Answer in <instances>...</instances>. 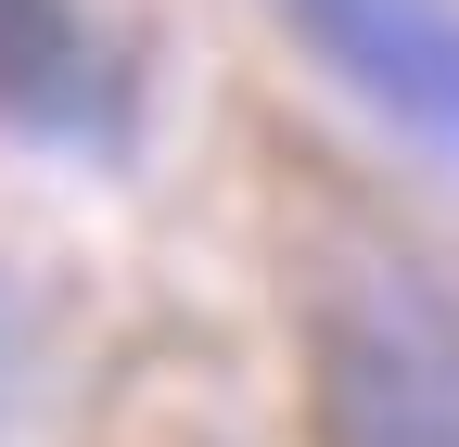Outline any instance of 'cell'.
<instances>
[{
    "label": "cell",
    "mask_w": 459,
    "mask_h": 447,
    "mask_svg": "<svg viewBox=\"0 0 459 447\" xmlns=\"http://www.w3.org/2000/svg\"><path fill=\"white\" fill-rule=\"evenodd\" d=\"M332 447H459V268H370L319 346Z\"/></svg>",
    "instance_id": "1"
},
{
    "label": "cell",
    "mask_w": 459,
    "mask_h": 447,
    "mask_svg": "<svg viewBox=\"0 0 459 447\" xmlns=\"http://www.w3.org/2000/svg\"><path fill=\"white\" fill-rule=\"evenodd\" d=\"M281 13L370 116H395L459 166V0H281Z\"/></svg>",
    "instance_id": "2"
},
{
    "label": "cell",
    "mask_w": 459,
    "mask_h": 447,
    "mask_svg": "<svg viewBox=\"0 0 459 447\" xmlns=\"http://www.w3.org/2000/svg\"><path fill=\"white\" fill-rule=\"evenodd\" d=\"M0 116L39 141H115L128 51L90 0H0Z\"/></svg>",
    "instance_id": "3"
}]
</instances>
